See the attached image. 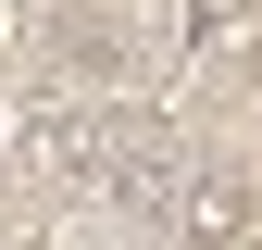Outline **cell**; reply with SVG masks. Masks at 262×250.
Wrapping results in <instances>:
<instances>
[{"label":"cell","instance_id":"obj_1","mask_svg":"<svg viewBox=\"0 0 262 250\" xmlns=\"http://www.w3.org/2000/svg\"><path fill=\"white\" fill-rule=\"evenodd\" d=\"M50 62L75 88H100V100H125V88L162 75V13H138V0H75L50 25Z\"/></svg>","mask_w":262,"mask_h":250},{"label":"cell","instance_id":"obj_2","mask_svg":"<svg viewBox=\"0 0 262 250\" xmlns=\"http://www.w3.org/2000/svg\"><path fill=\"white\" fill-rule=\"evenodd\" d=\"M113 138H125V100H100V88H62V100L25 125V163H38L62 200H100V187H113Z\"/></svg>","mask_w":262,"mask_h":250},{"label":"cell","instance_id":"obj_3","mask_svg":"<svg viewBox=\"0 0 262 250\" xmlns=\"http://www.w3.org/2000/svg\"><path fill=\"white\" fill-rule=\"evenodd\" d=\"M187 175H200V150H187V125H162V113H125V138H113V187H100V213H125V225H162Z\"/></svg>","mask_w":262,"mask_h":250},{"label":"cell","instance_id":"obj_4","mask_svg":"<svg viewBox=\"0 0 262 250\" xmlns=\"http://www.w3.org/2000/svg\"><path fill=\"white\" fill-rule=\"evenodd\" d=\"M150 238H162V250H250V238H262V187H250V175H212V163H200V175L175 187V213H162Z\"/></svg>","mask_w":262,"mask_h":250},{"label":"cell","instance_id":"obj_5","mask_svg":"<svg viewBox=\"0 0 262 250\" xmlns=\"http://www.w3.org/2000/svg\"><path fill=\"white\" fill-rule=\"evenodd\" d=\"M262 0H187V25H250Z\"/></svg>","mask_w":262,"mask_h":250}]
</instances>
